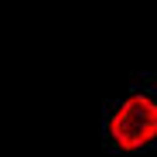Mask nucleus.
I'll return each mask as SVG.
<instances>
[{"label":"nucleus","instance_id":"f257e3e1","mask_svg":"<svg viewBox=\"0 0 157 157\" xmlns=\"http://www.w3.org/2000/svg\"><path fill=\"white\" fill-rule=\"evenodd\" d=\"M109 137L123 150H140L157 137V102L150 96H130L109 120Z\"/></svg>","mask_w":157,"mask_h":157}]
</instances>
